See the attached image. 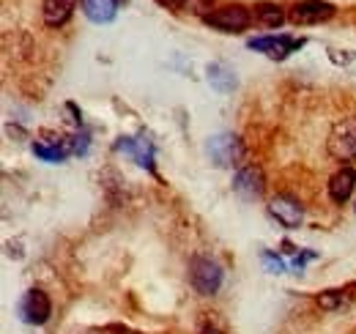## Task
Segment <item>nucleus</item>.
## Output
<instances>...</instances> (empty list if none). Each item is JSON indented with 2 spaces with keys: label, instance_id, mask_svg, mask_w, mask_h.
I'll return each instance as SVG.
<instances>
[{
  "label": "nucleus",
  "instance_id": "nucleus-1",
  "mask_svg": "<svg viewBox=\"0 0 356 334\" xmlns=\"http://www.w3.org/2000/svg\"><path fill=\"white\" fill-rule=\"evenodd\" d=\"M326 151L337 162H351L356 159V118H343L329 132Z\"/></svg>",
  "mask_w": 356,
  "mask_h": 334
},
{
  "label": "nucleus",
  "instance_id": "nucleus-2",
  "mask_svg": "<svg viewBox=\"0 0 356 334\" xmlns=\"http://www.w3.org/2000/svg\"><path fill=\"white\" fill-rule=\"evenodd\" d=\"M206 25H211L214 31H222V33H238L244 28H250L252 22V11L238 6V3H227V6H220L214 8L209 17H203Z\"/></svg>",
  "mask_w": 356,
  "mask_h": 334
},
{
  "label": "nucleus",
  "instance_id": "nucleus-3",
  "mask_svg": "<svg viewBox=\"0 0 356 334\" xmlns=\"http://www.w3.org/2000/svg\"><path fill=\"white\" fill-rule=\"evenodd\" d=\"M192 288L200 296H214L222 288V266L211 257H195L192 260Z\"/></svg>",
  "mask_w": 356,
  "mask_h": 334
},
{
  "label": "nucleus",
  "instance_id": "nucleus-4",
  "mask_svg": "<svg viewBox=\"0 0 356 334\" xmlns=\"http://www.w3.org/2000/svg\"><path fill=\"white\" fill-rule=\"evenodd\" d=\"M211 162L217 167H233L241 162L244 157V148H241V140L233 137V134H214L209 137V145H206Z\"/></svg>",
  "mask_w": 356,
  "mask_h": 334
},
{
  "label": "nucleus",
  "instance_id": "nucleus-5",
  "mask_svg": "<svg viewBox=\"0 0 356 334\" xmlns=\"http://www.w3.org/2000/svg\"><path fill=\"white\" fill-rule=\"evenodd\" d=\"M19 315H22V321L31 324V326H44L47 321H49V315H52V301H49V296H47L44 291H39V288L28 291L22 296V301H19Z\"/></svg>",
  "mask_w": 356,
  "mask_h": 334
},
{
  "label": "nucleus",
  "instance_id": "nucleus-6",
  "mask_svg": "<svg viewBox=\"0 0 356 334\" xmlns=\"http://www.w3.org/2000/svg\"><path fill=\"white\" fill-rule=\"evenodd\" d=\"M268 214L288 230H296L305 222V206L291 195H274L268 203Z\"/></svg>",
  "mask_w": 356,
  "mask_h": 334
},
{
  "label": "nucleus",
  "instance_id": "nucleus-7",
  "mask_svg": "<svg viewBox=\"0 0 356 334\" xmlns=\"http://www.w3.org/2000/svg\"><path fill=\"white\" fill-rule=\"evenodd\" d=\"M247 47L255 49V52H264V55L274 58V61H282V58H288L291 52H299V49L305 47V39H291V36H255V39L247 42Z\"/></svg>",
  "mask_w": 356,
  "mask_h": 334
},
{
  "label": "nucleus",
  "instance_id": "nucleus-8",
  "mask_svg": "<svg viewBox=\"0 0 356 334\" xmlns=\"http://www.w3.org/2000/svg\"><path fill=\"white\" fill-rule=\"evenodd\" d=\"M334 11L337 8L329 0H299L291 8V22H296V25H318V22L332 19Z\"/></svg>",
  "mask_w": 356,
  "mask_h": 334
},
{
  "label": "nucleus",
  "instance_id": "nucleus-9",
  "mask_svg": "<svg viewBox=\"0 0 356 334\" xmlns=\"http://www.w3.org/2000/svg\"><path fill=\"white\" fill-rule=\"evenodd\" d=\"M233 189H236L241 198H247V200L261 198L264 189H266V181H264L261 167H255V165L241 167V170L236 173V178H233Z\"/></svg>",
  "mask_w": 356,
  "mask_h": 334
},
{
  "label": "nucleus",
  "instance_id": "nucleus-10",
  "mask_svg": "<svg viewBox=\"0 0 356 334\" xmlns=\"http://www.w3.org/2000/svg\"><path fill=\"white\" fill-rule=\"evenodd\" d=\"M356 189V170L354 167H340L332 178H329V198L337 203V206H343L351 195H354Z\"/></svg>",
  "mask_w": 356,
  "mask_h": 334
},
{
  "label": "nucleus",
  "instance_id": "nucleus-11",
  "mask_svg": "<svg viewBox=\"0 0 356 334\" xmlns=\"http://www.w3.org/2000/svg\"><path fill=\"white\" fill-rule=\"evenodd\" d=\"M69 151H74V143L72 140H66V137H60V140H39V143H33V154L39 157V159H44V162H63L66 157H69Z\"/></svg>",
  "mask_w": 356,
  "mask_h": 334
},
{
  "label": "nucleus",
  "instance_id": "nucleus-12",
  "mask_svg": "<svg viewBox=\"0 0 356 334\" xmlns=\"http://www.w3.org/2000/svg\"><path fill=\"white\" fill-rule=\"evenodd\" d=\"M77 0H44L42 6V17H44L47 28H60L69 22L72 11H74Z\"/></svg>",
  "mask_w": 356,
  "mask_h": 334
},
{
  "label": "nucleus",
  "instance_id": "nucleus-13",
  "mask_svg": "<svg viewBox=\"0 0 356 334\" xmlns=\"http://www.w3.org/2000/svg\"><path fill=\"white\" fill-rule=\"evenodd\" d=\"M83 14L96 25H107L118 14V0H83Z\"/></svg>",
  "mask_w": 356,
  "mask_h": 334
},
{
  "label": "nucleus",
  "instance_id": "nucleus-14",
  "mask_svg": "<svg viewBox=\"0 0 356 334\" xmlns=\"http://www.w3.org/2000/svg\"><path fill=\"white\" fill-rule=\"evenodd\" d=\"M209 83L220 93H230L236 88V74H233V69L227 63H211L209 66Z\"/></svg>",
  "mask_w": 356,
  "mask_h": 334
},
{
  "label": "nucleus",
  "instance_id": "nucleus-15",
  "mask_svg": "<svg viewBox=\"0 0 356 334\" xmlns=\"http://www.w3.org/2000/svg\"><path fill=\"white\" fill-rule=\"evenodd\" d=\"M255 19L261 25H266V28H280L285 22V14H282V8L277 3H258L255 6Z\"/></svg>",
  "mask_w": 356,
  "mask_h": 334
},
{
  "label": "nucleus",
  "instance_id": "nucleus-16",
  "mask_svg": "<svg viewBox=\"0 0 356 334\" xmlns=\"http://www.w3.org/2000/svg\"><path fill=\"white\" fill-rule=\"evenodd\" d=\"M318 304L323 307V310H337L340 304H343V291H326L318 296Z\"/></svg>",
  "mask_w": 356,
  "mask_h": 334
},
{
  "label": "nucleus",
  "instance_id": "nucleus-17",
  "mask_svg": "<svg viewBox=\"0 0 356 334\" xmlns=\"http://www.w3.org/2000/svg\"><path fill=\"white\" fill-rule=\"evenodd\" d=\"M264 260H266L268 271H274V274H282V271H285V263H282L280 257H274L271 252H264Z\"/></svg>",
  "mask_w": 356,
  "mask_h": 334
},
{
  "label": "nucleus",
  "instance_id": "nucleus-18",
  "mask_svg": "<svg viewBox=\"0 0 356 334\" xmlns=\"http://www.w3.org/2000/svg\"><path fill=\"white\" fill-rule=\"evenodd\" d=\"M200 334H225V332L214 324V321H209V318H206V321L200 324Z\"/></svg>",
  "mask_w": 356,
  "mask_h": 334
},
{
  "label": "nucleus",
  "instance_id": "nucleus-19",
  "mask_svg": "<svg viewBox=\"0 0 356 334\" xmlns=\"http://www.w3.org/2000/svg\"><path fill=\"white\" fill-rule=\"evenodd\" d=\"M159 6H165V8H184L186 6V0H156Z\"/></svg>",
  "mask_w": 356,
  "mask_h": 334
}]
</instances>
